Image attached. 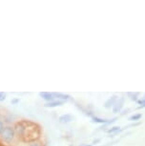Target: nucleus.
Listing matches in <instances>:
<instances>
[{"instance_id": "obj_1", "label": "nucleus", "mask_w": 145, "mask_h": 146, "mask_svg": "<svg viewBox=\"0 0 145 146\" xmlns=\"http://www.w3.org/2000/svg\"><path fill=\"white\" fill-rule=\"evenodd\" d=\"M16 132L24 141L34 142L40 136V127L31 121H21L16 124Z\"/></svg>"}, {"instance_id": "obj_18", "label": "nucleus", "mask_w": 145, "mask_h": 146, "mask_svg": "<svg viewBox=\"0 0 145 146\" xmlns=\"http://www.w3.org/2000/svg\"><path fill=\"white\" fill-rule=\"evenodd\" d=\"M100 141V139H95L94 141H93V144H97V143H98Z\"/></svg>"}, {"instance_id": "obj_17", "label": "nucleus", "mask_w": 145, "mask_h": 146, "mask_svg": "<svg viewBox=\"0 0 145 146\" xmlns=\"http://www.w3.org/2000/svg\"><path fill=\"white\" fill-rule=\"evenodd\" d=\"M127 112H129V109H126V110H124V111H122L121 115H125V114H127Z\"/></svg>"}, {"instance_id": "obj_4", "label": "nucleus", "mask_w": 145, "mask_h": 146, "mask_svg": "<svg viewBox=\"0 0 145 146\" xmlns=\"http://www.w3.org/2000/svg\"><path fill=\"white\" fill-rule=\"evenodd\" d=\"M124 102H125V98L124 96H120L119 98V100H117L116 104L113 106L112 108V111L115 114H117V113H120L122 111V108H123V105H124Z\"/></svg>"}, {"instance_id": "obj_15", "label": "nucleus", "mask_w": 145, "mask_h": 146, "mask_svg": "<svg viewBox=\"0 0 145 146\" xmlns=\"http://www.w3.org/2000/svg\"><path fill=\"white\" fill-rule=\"evenodd\" d=\"M3 130H4V125H3V123L0 121V134H2Z\"/></svg>"}, {"instance_id": "obj_9", "label": "nucleus", "mask_w": 145, "mask_h": 146, "mask_svg": "<svg viewBox=\"0 0 145 146\" xmlns=\"http://www.w3.org/2000/svg\"><path fill=\"white\" fill-rule=\"evenodd\" d=\"M64 101H61V100H53L51 102H47L45 103V107H48V108H54V107H57V106H61L63 105Z\"/></svg>"}, {"instance_id": "obj_8", "label": "nucleus", "mask_w": 145, "mask_h": 146, "mask_svg": "<svg viewBox=\"0 0 145 146\" xmlns=\"http://www.w3.org/2000/svg\"><path fill=\"white\" fill-rule=\"evenodd\" d=\"M54 98H57L58 100L61 101H66V100H70L71 96L69 95H66V94H62V93H53Z\"/></svg>"}, {"instance_id": "obj_10", "label": "nucleus", "mask_w": 145, "mask_h": 146, "mask_svg": "<svg viewBox=\"0 0 145 146\" xmlns=\"http://www.w3.org/2000/svg\"><path fill=\"white\" fill-rule=\"evenodd\" d=\"M122 130H121V128L119 127V126H113V127H111V128H109L107 129V133L108 134H111V135H117V134H119L120 133Z\"/></svg>"}, {"instance_id": "obj_20", "label": "nucleus", "mask_w": 145, "mask_h": 146, "mask_svg": "<svg viewBox=\"0 0 145 146\" xmlns=\"http://www.w3.org/2000/svg\"><path fill=\"white\" fill-rule=\"evenodd\" d=\"M143 98H145V95H144V96H143Z\"/></svg>"}, {"instance_id": "obj_14", "label": "nucleus", "mask_w": 145, "mask_h": 146, "mask_svg": "<svg viewBox=\"0 0 145 146\" xmlns=\"http://www.w3.org/2000/svg\"><path fill=\"white\" fill-rule=\"evenodd\" d=\"M12 104H16V103H18L19 102V98H13V100H12Z\"/></svg>"}, {"instance_id": "obj_12", "label": "nucleus", "mask_w": 145, "mask_h": 146, "mask_svg": "<svg viewBox=\"0 0 145 146\" xmlns=\"http://www.w3.org/2000/svg\"><path fill=\"white\" fill-rule=\"evenodd\" d=\"M128 96H130V100L133 101H138V93H128Z\"/></svg>"}, {"instance_id": "obj_13", "label": "nucleus", "mask_w": 145, "mask_h": 146, "mask_svg": "<svg viewBox=\"0 0 145 146\" xmlns=\"http://www.w3.org/2000/svg\"><path fill=\"white\" fill-rule=\"evenodd\" d=\"M5 100H6V93L0 92V102H1V101H4Z\"/></svg>"}, {"instance_id": "obj_5", "label": "nucleus", "mask_w": 145, "mask_h": 146, "mask_svg": "<svg viewBox=\"0 0 145 146\" xmlns=\"http://www.w3.org/2000/svg\"><path fill=\"white\" fill-rule=\"evenodd\" d=\"M119 100V96L117 95H113L111 98H109L107 100L105 101L104 103V107L106 109H110V108H113V106L116 104L117 100Z\"/></svg>"}, {"instance_id": "obj_11", "label": "nucleus", "mask_w": 145, "mask_h": 146, "mask_svg": "<svg viewBox=\"0 0 145 146\" xmlns=\"http://www.w3.org/2000/svg\"><path fill=\"white\" fill-rule=\"evenodd\" d=\"M141 117H142V114H140V113H138V114H134V115H131V117H129V120L136 122V121H138Z\"/></svg>"}, {"instance_id": "obj_16", "label": "nucleus", "mask_w": 145, "mask_h": 146, "mask_svg": "<svg viewBox=\"0 0 145 146\" xmlns=\"http://www.w3.org/2000/svg\"><path fill=\"white\" fill-rule=\"evenodd\" d=\"M30 146H40V145H39V143H37V142H32Z\"/></svg>"}, {"instance_id": "obj_2", "label": "nucleus", "mask_w": 145, "mask_h": 146, "mask_svg": "<svg viewBox=\"0 0 145 146\" xmlns=\"http://www.w3.org/2000/svg\"><path fill=\"white\" fill-rule=\"evenodd\" d=\"M15 129L12 127H5L3 132H2V139H3L5 141L10 142L12 141L13 137H15Z\"/></svg>"}, {"instance_id": "obj_6", "label": "nucleus", "mask_w": 145, "mask_h": 146, "mask_svg": "<svg viewBox=\"0 0 145 146\" xmlns=\"http://www.w3.org/2000/svg\"><path fill=\"white\" fill-rule=\"evenodd\" d=\"M58 120H59V122H61V123H69L71 121L73 120V115L71 114H64V115H60L58 117Z\"/></svg>"}, {"instance_id": "obj_19", "label": "nucleus", "mask_w": 145, "mask_h": 146, "mask_svg": "<svg viewBox=\"0 0 145 146\" xmlns=\"http://www.w3.org/2000/svg\"><path fill=\"white\" fill-rule=\"evenodd\" d=\"M80 146H93V145L92 144H82Z\"/></svg>"}, {"instance_id": "obj_7", "label": "nucleus", "mask_w": 145, "mask_h": 146, "mask_svg": "<svg viewBox=\"0 0 145 146\" xmlns=\"http://www.w3.org/2000/svg\"><path fill=\"white\" fill-rule=\"evenodd\" d=\"M39 96L43 98L44 100H46L47 102H51L54 100V96L53 93H49V92H41L39 93Z\"/></svg>"}, {"instance_id": "obj_3", "label": "nucleus", "mask_w": 145, "mask_h": 146, "mask_svg": "<svg viewBox=\"0 0 145 146\" xmlns=\"http://www.w3.org/2000/svg\"><path fill=\"white\" fill-rule=\"evenodd\" d=\"M117 119V117H113V118H111V119H106V118H101L98 117H95V115L92 117V121L94 123H98V124H103V125L112 124V123H114Z\"/></svg>"}]
</instances>
